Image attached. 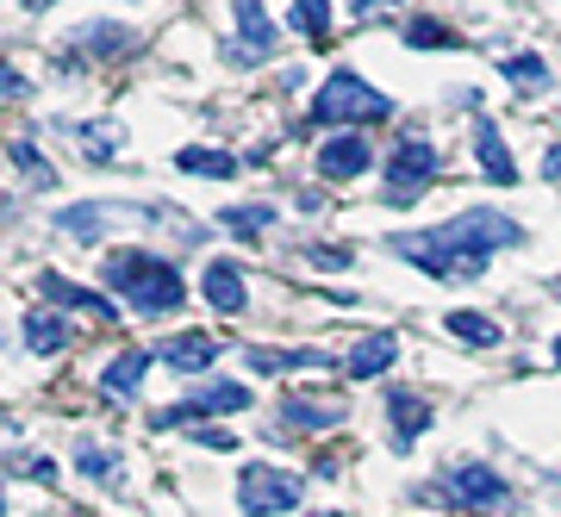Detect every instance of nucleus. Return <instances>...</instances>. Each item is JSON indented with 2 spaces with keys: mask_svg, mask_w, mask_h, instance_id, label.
I'll return each instance as SVG.
<instances>
[{
  "mask_svg": "<svg viewBox=\"0 0 561 517\" xmlns=\"http://www.w3.org/2000/svg\"><path fill=\"white\" fill-rule=\"evenodd\" d=\"M512 243H524V225L512 212L474 206V212H456V219L431 225V231H400V238H387V250L431 280H481L486 256L512 250Z\"/></svg>",
  "mask_w": 561,
  "mask_h": 517,
  "instance_id": "f257e3e1",
  "label": "nucleus"
},
{
  "mask_svg": "<svg viewBox=\"0 0 561 517\" xmlns=\"http://www.w3.org/2000/svg\"><path fill=\"white\" fill-rule=\"evenodd\" d=\"M101 280L113 294H125V306H131L138 319H162V312H175L181 299H187L181 268H169L162 256H144V250H113Z\"/></svg>",
  "mask_w": 561,
  "mask_h": 517,
  "instance_id": "f03ea898",
  "label": "nucleus"
},
{
  "mask_svg": "<svg viewBox=\"0 0 561 517\" xmlns=\"http://www.w3.org/2000/svg\"><path fill=\"white\" fill-rule=\"evenodd\" d=\"M375 119H393V100H387L375 81H362L356 69H337V76L319 88L306 125H375Z\"/></svg>",
  "mask_w": 561,
  "mask_h": 517,
  "instance_id": "7ed1b4c3",
  "label": "nucleus"
},
{
  "mask_svg": "<svg viewBox=\"0 0 561 517\" xmlns=\"http://www.w3.org/2000/svg\"><path fill=\"white\" fill-rule=\"evenodd\" d=\"M437 175H443L437 143L424 138V131H405V138L393 143V157H387V206H412Z\"/></svg>",
  "mask_w": 561,
  "mask_h": 517,
  "instance_id": "20e7f679",
  "label": "nucleus"
},
{
  "mask_svg": "<svg viewBox=\"0 0 561 517\" xmlns=\"http://www.w3.org/2000/svg\"><path fill=\"white\" fill-rule=\"evenodd\" d=\"M306 493L300 474H287V468H268V461H250L238 474V505L243 517H275V512H294Z\"/></svg>",
  "mask_w": 561,
  "mask_h": 517,
  "instance_id": "39448f33",
  "label": "nucleus"
},
{
  "mask_svg": "<svg viewBox=\"0 0 561 517\" xmlns=\"http://www.w3.org/2000/svg\"><path fill=\"white\" fill-rule=\"evenodd\" d=\"M437 493L449 498V505H468V512H493V505H505V498H512V486H505L493 468L461 461V468H449V474L437 480Z\"/></svg>",
  "mask_w": 561,
  "mask_h": 517,
  "instance_id": "423d86ee",
  "label": "nucleus"
},
{
  "mask_svg": "<svg viewBox=\"0 0 561 517\" xmlns=\"http://www.w3.org/2000/svg\"><path fill=\"white\" fill-rule=\"evenodd\" d=\"M206 412H250V387H243V380H206V387L187 393V405H169V412H162L157 430H175V424L206 418Z\"/></svg>",
  "mask_w": 561,
  "mask_h": 517,
  "instance_id": "0eeeda50",
  "label": "nucleus"
},
{
  "mask_svg": "<svg viewBox=\"0 0 561 517\" xmlns=\"http://www.w3.org/2000/svg\"><path fill=\"white\" fill-rule=\"evenodd\" d=\"M431 418H437V412H431L424 393H412V387H393V393H387V443H393L400 456L431 430Z\"/></svg>",
  "mask_w": 561,
  "mask_h": 517,
  "instance_id": "6e6552de",
  "label": "nucleus"
},
{
  "mask_svg": "<svg viewBox=\"0 0 561 517\" xmlns=\"http://www.w3.org/2000/svg\"><path fill=\"white\" fill-rule=\"evenodd\" d=\"M393 361H400V337H393V331H368V337H356L350 349H343V375L350 380H381Z\"/></svg>",
  "mask_w": 561,
  "mask_h": 517,
  "instance_id": "1a4fd4ad",
  "label": "nucleus"
},
{
  "mask_svg": "<svg viewBox=\"0 0 561 517\" xmlns=\"http://www.w3.org/2000/svg\"><path fill=\"white\" fill-rule=\"evenodd\" d=\"M38 294L50 299V306H69V312H94V324H113L119 319V306L106 294H94V287H76V280H62L57 268H44L38 275Z\"/></svg>",
  "mask_w": 561,
  "mask_h": 517,
  "instance_id": "9d476101",
  "label": "nucleus"
},
{
  "mask_svg": "<svg viewBox=\"0 0 561 517\" xmlns=\"http://www.w3.org/2000/svg\"><path fill=\"white\" fill-rule=\"evenodd\" d=\"M231 20H238V44H231L238 62H262L275 50V25L262 13V0H231Z\"/></svg>",
  "mask_w": 561,
  "mask_h": 517,
  "instance_id": "9b49d317",
  "label": "nucleus"
},
{
  "mask_svg": "<svg viewBox=\"0 0 561 517\" xmlns=\"http://www.w3.org/2000/svg\"><path fill=\"white\" fill-rule=\"evenodd\" d=\"M201 294L213 312H225V319H238L243 306H250V280H243L238 262H206V275H201Z\"/></svg>",
  "mask_w": 561,
  "mask_h": 517,
  "instance_id": "f8f14e48",
  "label": "nucleus"
},
{
  "mask_svg": "<svg viewBox=\"0 0 561 517\" xmlns=\"http://www.w3.org/2000/svg\"><path fill=\"white\" fill-rule=\"evenodd\" d=\"M368 162H375V150H368L362 131H337L331 143H319V175L324 181H356Z\"/></svg>",
  "mask_w": 561,
  "mask_h": 517,
  "instance_id": "ddd939ff",
  "label": "nucleus"
},
{
  "mask_svg": "<svg viewBox=\"0 0 561 517\" xmlns=\"http://www.w3.org/2000/svg\"><path fill=\"white\" fill-rule=\"evenodd\" d=\"M280 418H287V430H337V424L350 418V405L312 399V393H287L280 399Z\"/></svg>",
  "mask_w": 561,
  "mask_h": 517,
  "instance_id": "4468645a",
  "label": "nucleus"
},
{
  "mask_svg": "<svg viewBox=\"0 0 561 517\" xmlns=\"http://www.w3.org/2000/svg\"><path fill=\"white\" fill-rule=\"evenodd\" d=\"M243 361L256 368V375H300V368H343L337 356H324V349H262V343H250L243 349Z\"/></svg>",
  "mask_w": 561,
  "mask_h": 517,
  "instance_id": "2eb2a0df",
  "label": "nucleus"
},
{
  "mask_svg": "<svg viewBox=\"0 0 561 517\" xmlns=\"http://www.w3.org/2000/svg\"><path fill=\"white\" fill-rule=\"evenodd\" d=\"M150 361H157V349H119V356L101 368V393L106 399H131L144 387V375H150Z\"/></svg>",
  "mask_w": 561,
  "mask_h": 517,
  "instance_id": "dca6fc26",
  "label": "nucleus"
},
{
  "mask_svg": "<svg viewBox=\"0 0 561 517\" xmlns=\"http://www.w3.org/2000/svg\"><path fill=\"white\" fill-rule=\"evenodd\" d=\"M213 356H219V343L201 337V331H181V337L157 343V361H169V368H181V375H201V368H213Z\"/></svg>",
  "mask_w": 561,
  "mask_h": 517,
  "instance_id": "f3484780",
  "label": "nucleus"
},
{
  "mask_svg": "<svg viewBox=\"0 0 561 517\" xmlns=\"http://www.w3.org/2000/svg\"><path fill=\"white\" fill-rule=\"evenodd\" d=\"M474 157H481V175H486V181H500V187H512V181H518V162H512L505 138L493 131V119L474 125Z\"/></svg>",
  "mask_w": 561,
  "mask_h": 517,
  "instance_id": "a211bd4d",
  "label": "nucleus"
},
{
  "mask_svg": "<svg viewBox=\"0 0 561 517\" xmlns=\"http://www.w3.org/2000/svg\"><path fill=\"white\" fill-rule=\"evenodd\" d=\"M113 212H125V206H106V199H101V206H62L57 231H62V238H76V243H94L106 225H113Z\"/></svg>",
  "mask_w": 561,
  "mask_h": 517,
  "instance_id": "6ab92c4d",
  "label": "nucleus"
},
{
  "mask_svg": "<svg viewBox=\"0 0 561 517\" xmlns=\"http://www.w3.org/2000/svg\"><path fill=\"white\" fill-rule=\"evenodd\" d=\"M69 44H76V50H88V57L101 62V57H125V50L138 44V32H125V25H81Z\"/></svg>",
  "mask_w": 561,
  "mask_h": 517,
  "instance_id": "aec40b11",
  "label": "nucleus"
},
{
  "mask_svg": "<svg viewBox=\"0 0 561 517\" xmlns=\"http://www.w3.org/2000/svg\"><path fill=\"white\" fill-rule=\"evenodd\" d=\"M443 331L461 337V343H474V349H493V343H500V324L486 319V312H468V306H461V312H443Z\"/></svg>",
  "mask_w": 561,
  "mask_h": 517,
  "instance_id": "412c9836",
  "label": "nucleus"
},
{
  "mask_svg": "<svg viewBox=\"0 0 561 517\" xmlns=\"http://www.w3.org/2000/svg\"><path fill=\"white\" fill-rule=\"evenodd\" d=\"M62 343H69V324H62L57 312H32V319H25V349H32V356H57Z\"/></svg>",
  "mask_w": 561,
  "mask_h": 517,
  "instance_id": "4be33fe9",
  "label": "nucleus"
},
{
  "mask_svg": "<svg viewBox=\"0 0 561 517\" xmlns=\"http://www.w3.org/2000/svg\"><path fill=\"white\" fill-rule=\"evenodd\" d=\"M175 162H181V175H206V181H231L238 175V157H225V150H194V143H187Z\"/></svg>",
  "mask_w": 561,
  "mask_h": 517,
  "instance_id": "5701e85b",
  "label": "nucleus"
},
{
  "mask_svg": "<svg viewBox=\"0 0 561 517\" xmlns=\"http://www.w3.org/2000/svg\"><path fill=\"white\" fill-rule=\"evenodd\" d=\"M219 219H225V231H231V238H262V231L275 225V206L250 199V206H225Z\"/></svg>",
  "mask_w": 561,
  "mask_h": 517,
  "instance_id": "b1692460",
  "label": "nucleus"
},
{
  "mask_svg": "<svg viewBox=\"0 0 561 517\" xmlns=\"http://www.w3.org/2000/svg\"><path fill=\"white\" fill-rule=\"evenodd\" d=\"M505 81H512L518 94H537V88H549V62H542L537 50H518V57H505Z\"/></svg>",
  "mask_w": 561,
  "mask_h": 517,
  "instance_id": "393cba45",
  "label": "nucleus"
},
{
  "mask_svg": "<svg viewBox=\"0 0 561 517\" xmlns=\"http://www.w3.org/2000/svg\"><path fill=\"white\" fill-rule=\"evenodd\" d=\"M287 20H294L300 38H324V32H331V0H294V13H287Z\"/></svg>",
  "mask_w": 561,
  "mask_h": 517,
  "instance_id": "a878e982",
  "label": "nucleus"
},
{
  "mask_svg": "<svg viewBox=\"0 0 561 517\" xmlns=\"http://www.w3.org/2000/svg\"><path fill=\"white\" fill-rule=\"evenodd\" d=\"M405 44H412V50H449V44H461V38L443 20H412L405 25Z\"/></svg>",
  "mask_w": 561,
  "mask_h": 517,
  "instance_id": "bb28decb",
  "label": "nucleus"
},
{
  "mask_svg": "<svg viewBox=\"0 0 561 517\" xmlns=\"http://www.w3.org/2000/svg\"><path fill=\"white\" fill-rule=\"evenodd\" d=\"M76 468H81L88 480L113 486V449H94V443H81V449H76Z\"/></svg>",
  "mask_w": 561,
  "mask_h": 517,
  "instance_id": "cd10ccee",
  "label": "nucleus"
},
{
  "mask_svg": "<svg viewBox=\"0 0 561 517\" xmlns=\"http://www.w3.org/2000/svg\"><path fill=\"white\" fill-rule=\"evenodd\" d=\"M81 150H88L94 162H106L113 150H119V131H88V125H81Z\"/></svg>",
  "mask_w": 561,
  "mask_h": 517,
  "instance_id": "c85d7f7f",
  "label": "nucleus"
},
{
  "mask_svg": "<svg viewBox=\"0 0 561 517\" xmlns=\"http://www.w3.org/2000/svg\"><path fill=\"white\" fill-rule=\"evenodd\" d=\"M13 162H20V169H25L32 181H44V187H50V162H44L38 150H32V143H13Z\"/></svg>",
  "mask_w": 561,
  "mask_h": 517,
  "instance_id": "c756f323",
  "label": "nucleus"
},
{
  "mask_svg": "<svg viewBox=\"0 0 561 517\" xmlns=\"http://www.w3.org/2000/svg\"><path fill=\"white\" fill-rule=\"evenodd\" d=\"M20 474H25V480H44V486H50V480H57V461H50V456H32V461H20Z\"/></svg>",
  "mask_w": 561,
  "mask_h": 517,
  "instance_id": "7c9ffc66",
  "label": "nucleus"
},
{
  "mask_svg": "<svg viewBox=\"0 0 561 517\" xmlns=\"http://www.w3.org/2000/svg\"><path fill=\"white\" fill-rule=\"evenodd\" d=\"M194 443H201V449H219V456H225V449H238V437H231V430H201Z\"/></svg>",
  "mask_w": 561,
  "mask_h": 517,
  "instance_id": "2f4dec72",
  "label": "nucleus"
},
{
  "mask_svg": "<svg viewBox=\"0 0 561 517\" xmlns=\"http://www.w3.org/2000/svg\"><path fill=\"white\" fill-rule=\"evenodd\" d=\"M25 94H32V81H25L20 69H7V100H25Z\"/></svg>",
  "mask_w": 561,
  "mask_h": 517,
  "instance_id": "473e14b6",
  "label": "nucleus"
},
{
  "mask_svg": "<svg viewBox=\"0 0 561 517\" xmlns=\"http://www.w3.org/2000/svg\"><path fill=\"white\" fill-rule=\"evenodd\" d=\"M542 175L561 181V143H549V150H542Z\"/></svg>",
  "mask_w": 561,
  "mask_h": 517,
  "instance_id": "72a5a7b5",
  "label": "nucleus"
},
{
  "mask_svg": "<svg viewBox=\"0 0 561 517\" xmlns=\"http://www.w3.org/2000/svg\"><path fill=\"white\" fill-rule=\"evenodd\" d=\"M375 7H387V0H350V13H356V20H362V13H375Z\"/></svg>",
  "mask_w": 561,
  "mask_h": 517,
  "instance_id": "f704fd0d",
  "label": "nucleus"
},
{
  "mask_svg": "<svg viewBox=\"0 0 561 517\" xmlns=\"http://www.w3.org/2000/svg\"><path fill=\"white\" fill-rule=\"evenodd\" d=\"M25 7H38V13H44V7H50V0H25Z\"/></svg>",
  "mask_w": 561,
  "mask_h": 517,
  "instance_id": "c9c22d12",
  "label": "nucleus"
},
{
  "mask_svg": "<svg viewBox=\"0 0 561 517\" xmlns=\"http://www.w3.org/2000/svg\"><path fill=\"white\" fill-rule=\"evenodd\" d=\"M556 368H561V343H556Z\"/></svg>",
  "mask_w": 561,
  "mask_h": 517,
  "instance_id": "e433bc0d",
  "label": "nucleus"
},
{
  "mask_svg": "<svg viewBox=\"0 0 561 517\" xmlns=\"http://www.w3.org/2000/svg\"><path fill=\"white\" fill-rule=\"evenodd\" d=\"M319 517H343V512H319Z\"/></svg>",
  "mask_w": 561,
  "mask_h": 517,
  "instance_id": "4c0bfd02",
  "label": "nucleus"
},
{
  "mask_svg": "<svg viewBox=\"0 0 561 517\" xmlns=\"http://www.w3.org/2000/svg\"><path fill=\"white\" fill-rule=\"evenodd\" d=\"M556 294H561V280H556Z\"/></svg>",
  "mask_w": 561,
  "mask_h": 517,
  "instance_id": "58836bf2",
  "label": "nucleus"
},
{
  "mask_svg": "<svg viewBox=\"0 0 561 517\" xmlns=\"http://www.w3.org/2000/svg\"><path fill=\"white\" fill-rule=\"evenodd\" d=\"M556 119H561V113H556Z\"/></svg>",
  "mask_w": 561,
  "mask_h": 517,
  "instance_id": "ea45409f",
  "label": "nucleus"
}]
</instances>
